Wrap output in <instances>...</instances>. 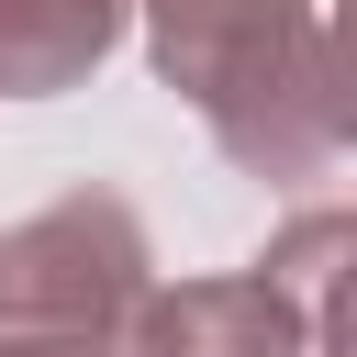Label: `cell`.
<instances>
[{"instance_id": "6da1fadb", "label": "cell", "mask_w": 357, "mask_h": 357, "mask_svg": "<svg viewBox=\"0 0 357 357\" xmlns=\"http://www.w3.org/2000/svg\"><path fill=\"white\" fill-rule=\"evenodd\" d=\"M145 279H156L145 223L112 190H67L0 223V335H123Z\"/></svg>"}, {"instance_id": "7a4b0ae2", "label": "cell", "mask_w": 357, "mask_h": 357, "mask_svg": "<svg viewBox=\"0 0 357 357\" xmlns=\"http://www.w3.org/2000/svg\"><path fill=\"white\" fill-rule=\"evenodd\" d=\"M212 145L245 167V178H324L346 156V67H335V22L312 11L290 45H268L257 67H234L212 100H201Z\"/></svg>"}, {"instance_id": "3957f363", "label": "cell", "mask_w": 357, "mask_h": 357, "mask_svg": "<svg viewBox=\"0 0 357 357\" xmlns=\"http://www.w3.org/2000/svg\"><path fill=\"white\" fill-rule=\"evenodd\" d=\"M123 357H335V346L290 312V290L268 268H223V279H178V290L145 279V301L123 312Z\"/></svg>"}, {"instance_id": "277c9868", "label": "cell", "mask_w": 357, "mask_h": 357, "mask_svg": "<svg viewBox=\"0 0 357 357\" xmlns=\"http://www.w3.org/2000/svg\"><path fill=\"white\" fill-rule=\"evenodd\" d=\"M123 11H145V56H156V78L201 112L234 67H257L268 45H290L324 0H123Z\"/></svg>"}, {"instance_id": "5b68a950", "label": "cell", "mask_w": 357, "mask_h": 357, "mask_svg": "<svg viewBox=\"0 0 357 357\" xmlns=\"http://www.w3.org/2000/svg\"><path fill=\"white\" fill-rule=\"evenodd\" d=\"M123 0H0V100H56L123 45Z\"/></svg>"}, {"instance_id": "8992f818", "label": "cell", "mask_w": 357, "mask_h": 357, "mask_svg": "<svg viewBox=\"0 0 357 357\" xmlns=\"http://www.w3.org/2000/svg\"><path fill=\"white\" fill-rule=\"evenodd\" d=\"M346 257H357V223H346L335 201H312L301 223H279V234H268V257H257L324 346H335V324H346Z\"/></svg>"}, {"instance_id": "52a82bcc", "label": "cell", "mask_w": 357, "mask_h": 357, "mask_svg": "<svg viewBox=\"0 0 357 357\" xmlns=\"http://www.w3.org/2000/svg\"><path fill=\"white\" fill-rule=\"evenodd\" d=\"M0 357H123V335H0Z\"/></svg>"}]
</instances>
